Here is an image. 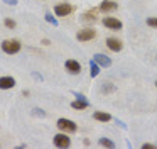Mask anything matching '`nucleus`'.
<instances>
[{
    "instance_id": "obj_17",
    "label": "nucleus",
    "mask_w": 157,
    "mask_h": 149,
    "mask_svg": "<svg viewBox=\"0 0 157 149\" xmlns=\"http://www.w3.org/2000/svg\"><path fill=\"white\" fill-rule=\"evenodd\" d=\"M85 20H93V22H95V20H96L95 10H90V12H86V14H85Z\"/></svg>"
},
{
    "instance_id": "obj_18",
    "label": "nucleus",
    "mask_w": 157,
    "mask_h": 149,
    "mask_svg": "<svg viewBox=\"0 0 157 149\" xmlns=\"http://www.w3.org/2000/svg\"><path fill=\"white\" fill-rule=\"evenodd\" d=\"M4 24H5V27H9V29H14L15 27V20H12V19H5Z\"/></svg>"
},
{
    "instance_id": "obj_1",
    "label": "nucleus",
    "mask_w": 157,
    "mask_h": 149,
    "mask_svg": "<svg viewBox=\"0 0 157 149\" xmlns=\"http://www.w3.org/2000/svg\"><path fill=\"white\" fill-rule=\"evenodd\" d=\"M2 51L7 54H15L21 51V42L17 39H5L2 42Z\"/></svg>"
},
{
    "instance_id": "obj_26",
    "label": "nucleus",
    "mask_w": 157,
    "mask_h": 149,
    "mask_svg": "<svg viewBox=\"0 0 157 149\" xmlns=\"http://www.w3.org/2000/svg\"><path fill=\"white\" fill-rule=\"evenodd\" d=\"M155 87H157V81H155Z\"/></svg>"
},
{
    "instance_id": "obj_5",
    "label": "nucleus",
    "mask_w": 157,
    "mask_h": 149,
    "mask_svg": "<svg viewBox=\"0 0 157 149\" xmlns=\"http://www.w3.org/2000/svg\"><path fill=\"white\" fill-rule=\"evenodd\" d=\"M64 68L69 71L71 74H78V73H81V64L78 63L76 59H68L64 63Z\"/></svg>"
},
{
    "instance_id": "obj_8",
    "label": "nucleus",
    "mask_w": 157,
    "mask_h": 149,
    "mask_svg": "<svg viewBox=\"0 0 157 149\" xmlns=\"http://www.w3.org/2000/svg\"><path fill=\"white\" fill-rule=\"evenodd\" d=\"M106 46H108L112 51L118 53V51H122L123 44H122V41H120V39H117V37H108V39H106Z\"/></svg>"
},
{
    "instance_id": "obj_3",
    "label": "nucleus",
    "mask_w": 157,
    "mask_h": 149,
    "mask_svg": "<svg viewBox=\"0 0 157 149\" xmlns=\"http://www.w3.org/2000/svg\"><path fill=\"white\" fill-rule=\"evenodd\" d=\"M103 26H105L106 29H112V30L122 29V22H120L118 19H115V17H105V19H103Z\"/></svg>"
},
{
    "instance_id": "obj_9",
    "label": "nucleus",
    "mask_w": 157,
    "mask_h": 149,
    "mask_svg": "<svg viewBox=\"0 0 157 149\" xmlns=\"http://www.w3.org/2000/svg\"><path fill=\"white\" fill-rule=\"evenodd\" d=\"M15 87V80L12 76H2L0 78V90H10Z\"/></svg>"
},
{
    "instance_id": "obj_22",
    "label": "nucleus",
    "mask_w": 157,
    "mask_h": 149,
    "mask_svg": "<svg viewBox=\"0 0 157 149\" xmlns=\"http://www.w3.org/2000/svg\"><path fill=\"white\" fill-rule=\"evenodd\" d=\"M142 147H144V149H155V146H154V144H147V142H145Z\"/></svg>"
},
{
    "instance_id": "obj_6",
    "label": "nucleus",
    "mask_w": 157,
    "mask_h": 149,
    "mask_svg": "<svg viewBox=\"0 0 157 149\" xmlns=\"http://www.w3.org/2000/svg\"><path fill=\"white\" fill-rule=\"evenodd\" d=\"M95 36H96V32H95L93 29H83V30H79V32L76 34L78 41H81V42H86V41H91Z\"/></svg>"
},
{
    "instance_id": "obj_20",
    "label": "nucleus",
    "mask_w": 157,
    "mask_h": 149,
    "mask_svg": "<svg viewBox=\"0 0 157 149\" xmlns=\"http://www.w3.org/2000/svg\"><path fill=\"white\" fill-rule=\"evenodd\" d=\"M101 91H113V87L105 81V83H103V87H101Z\"/></svg>"
},
{
    "instance_id": "obj_21",
    "label": "nucleus",
    "mask_w": 157,
    "mask_h": 149,
    "mask_svg": "<svg viewBox=\"0 0 157 149\" xmlns=\"http://www.w3.org/2000/svg\"><path fill=\"white\" fill-rule=\"evenodd\" d=\"M34 115H39V117H44L46 114L41 110V108H34Z\"/></svg>"
},
{
    "instance_id": "obj_4",
    "label": "nucleus",
    "mask_w": 157,
    "mask_h": 149,
    "mask_svg": "<svg viewBox=\"0 0 157 149\" xmlns=\"http://www.w3.org/2000/svg\"><path fill=\"white\" fill-rule=\"evenodd\" d=\"M71 144V139L66 134H56L54 135V146L56 147H68Z\"/></svg>"
},
{
    "instance_id": "obj_2",
    "label": "nucleus",
    "mask_w": 157,
    "mask_h": 149,
    "mask_svg": "<svg viewBox=\"0 0 157 149\" xmlns=\"http://www.w3.org/2000/svg\"><path fill=\"white\" fill-rule=\"evenodd\" d=\"M56 125H58V129L63 132H76L78 131V125L73 120H69V119H59Z\"/></svg>"
},
{
    "instance_id": "obj_25",
    "label": "nucleus",
    "mask_w": 157,
    "mask_h": 149,
    "mask_svg": "<svg viewBox=\"0 0 157 149\" xmlns=\"http://www.w3.org/2000/svg\"><path fill=\"white\" fill-rule=\"evenodd\" d=\"M76 98H79V100H86L85 95H81V93H76Z\"/></svg>"
},
{
    "instance_id": "obj_23",
    "label": "nucleus",
    "mask_w": 157,
    "mask_h": 149,
    "mask_svg": "<svg viewBox=\"0 0 157 149\" xmlns=\"http://www.w3.org/2000/svg\"><path fill=\"white\" fill-rule=\"evenodd\" d=\"M5 3H7V5H15V3H17V0H4Z\"/></svg>"
},
{
    "instance_id": "obj_10",
    "label": "nucleus",
    "mask_w": 157,
    "mask_h": 149,
    "mask_svg": "<svg viewBox=\"0 0 157 149\" xmlns=\"http://www.w3.org/2000/svg\"><path fill=\"white\" fill-rule=\"evenodd\" d=\"M93 59L96 61V63L100 64V66H103V68H108V66H112V59H110L108 56H105V54H95L93 56Z\"/></svg>"
},
{
    "instance_id": "obj_12",
    "label": "nucleus",
    "mask_w": 157,
    "mask_h": 149,
    "mask_svg": "<svg viewBox=\"0 0 157 149\" xmlns=\"http://www.w3.org/2000/svg\"><path fill=\"white\" fill-rule=\"evenodd\" d=\"M98 73H100V64L96 63L95 59H91V61H90V76L96 78V76H98Z\"/></svg>"
},
{
    "instance_id": "obj_19",
    "label": "nucleus",
    "mask_w": 157,
    "mask_h": 149,
    "mask_svg": "<svg viewBox=\"0 0 157 149\" xmlns=\"http://www.w3.org/2000/svg\"><path fill=\"white\" fill-rule=\"evenodd\" d=\"M147 26L157 27V19H155V17H149V19H147Z\"/></svg>"
},
{
    "instance_id": "obj_24",
    "label": "nucleus",
    "mask_w": 157,
    "mask_h": 149,
    "mask_svg": "<svg viewBox=\"0 0 157 149\" xmlns=\"http://www.w3.org/2000/svg\"><path fill=\"white\" fill-rule=\"evenodd\" d=\"M32 76H34V78H36V80H39V81H41V80H42V76H41V74H37V73H32Z\"/></svg>"
},
{
    "instance_id": "obj_7",
    "label": "nucleus",
    "mask_w": 157,
    "mask_h": 149,
    "mask_svg": "<svg viewBox=\"0 0 157 149\" xmlns=\"http://www.w3.org/2000/svg\"><path fill=\"white\" fill-rule=\"evenodd\" d=\"M71 5L69 3H59V5H56L54 7V14L56 15H59V17H66V15H69L71 14Z\"/></svg>"
},
{
    "instance_id": "obj_15",
    "label": "nucleus",
    "mask_w": 157,
    "mask_h": 149,
    "mask_svg": "<svg viewBox=\"0 0 157 149\" xmlns=\"http://www.w3.org/2000/svg\"><path fill=\"white\" fill-rule=\"evenodd\" d=\"M100 146H103V147H115L113 141H110V139H105V137L100 139Z\"/></svg>"
},
{
    "instance_id": "obj_16",
    "label": "nucleus",
    "mask_w": 157,
    "mask_h": 149,
    "mask_svg": "<svg viewBox=\"0 0 157 149\" xmlns=\"http://www.w3.org/2000/svg\"><path fill=\"white\" fill-rule=\"evenodd\" d=\"M46 20H48L49 24H52L54 27H58V20H56V17L52 15V14H49V12L46 14Z\"/></svg>"
},
{
    "instance_id": "obj_14",
    "label": "nucleus",
    "mask_w": 157,
    "mask_h": 149,
    "mask_svg": "<svg viewBox=\"0 0 157 149\" xmlns=\"http://www.w3.org/2000/svg\"><path fill=\"white\" fill-rule=\"evenodd\" d=\"M93 117H95L96 120H100V122H108V120H112V115H110V114H105V112H95V114H93Z\"/></svg>"
},
{
    "instance_id": "obj_11",
    "label": "nucleus",
    "mask_w": 157,
    "mask_h": 149,
    "mask_svg": "<svg viewBox=\"0 0 157 149\" xmlns=\"http://www.w3.org/2000/svg\"><path fill=\"white\" fill-rule=\"evenodd\" d=\"M118 9V5H117V2H112V0H105V2H101V5H100V10L101 12H113V10Z\"/></svg>"
},
{
    "instance_id": "obj_13",
    "label": "nucleus",
    "mask_w": 157,
    "mask_h": 149,
    "mask_svg": "<svg viewBox=\"0 0 157 149\" xmlns=\"http://www.w3.org/2000/svg\"><path fill=\"white\" fill-rule=\"evenodd\" d=\"M88 105L90 103L86 100H79V98H76V100L71 103V107L75 108V110H85V108H88Z\"/></svg>"
}]
</instances>
